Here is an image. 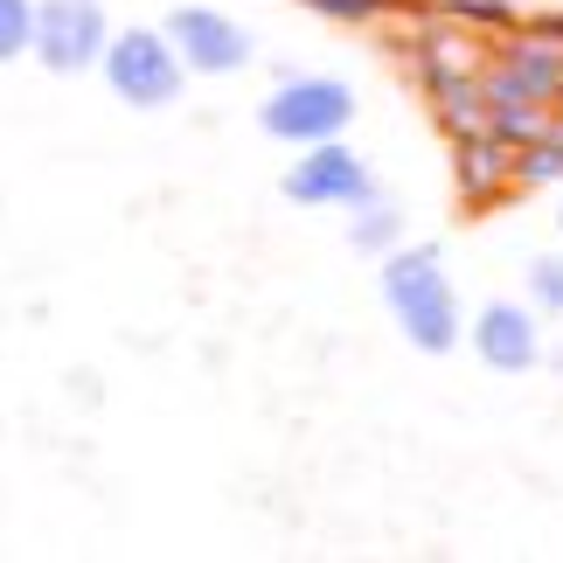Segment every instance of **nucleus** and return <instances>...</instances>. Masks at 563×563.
<instances>
[{
    "instance_id": "nucleus-1",
    "label": "nucleus",
    "mask_w": 563,
    "mask_h": 563,
    "mask_svg": "<svg viewBox=\"0 0 563 563\" xmlns=\"http://www.w3.org/2000/svg\"><path fill=\"white\" fill-rule=\"evenodd\" d=\"M383 307L404 328V341L418 355H452L460 349V292H452V272L439 244H397L383 251Z\"/></svg>"
},
{
    "instance_id": "nucleus-2",
    "label": "nucleus",
    "mask_w": 563,
    "mask_h": 563,
    "mask_svg": "<svg viewBox=\"0 0 563 563\" xmlns=\"http://www.w3.org/2000/svg\"><path fill=\"white\" fill-rule=\"evenodd\" d=\"M104 84H112V98H125L133 112H161V104H175L181 98V84H188V63L181 49L167 42V29H125L104 42Z\"/></svg>"
},
{
    "instance_id": "nucleus-3",
    "label": "nucleus",
    "mask_w": 563,
    "mask_h": 563,
    "mask_svg": "<svg viewBox=\"0 0 563 563\" xmlns=\"http://www.w3.org/2000/svg\"><path fill=\"white\" fill-rule=\"evenodd\" d=\"M355 119V91L341 77H286L278 91L257 104V125L286 146H320V140H341Z\"/></svg>"
},
{
    "instance_id": "nucleus-4",
    "label": "nucleus",
    "mask_w": 563,
    "mask_h": 563,
    "mask_svg": "<svg viewBox=\"0 0 563 563\" xmlns=\"http://www.w3.org/2000/svg\"><path fill=\"white\" fill-rule=\"evenodd\" d=\"M104 42H112V21H104L98 0H35V63L56 77H77V70H98L104 63Z\"/></svg>"
},
{
    "instance_id": "nucleus-5",
    "label": "nucleus",
    "mask_w": 563,
    "mask_h": 563,
    "mask_svg": "<svg viewBox=\"0 0 563 563\" xmlns=\"http://www.w3.org/2000/svg\"><path fill=\"white\" fill-rule=\"evenodd\" d=\"M286 195L307 209H355L376 195V175L355 146L341 140H320V146H299V161L286 167Z\"/></svg>"
},
{
    "instance_id": "nucleus-6",
    "label": "nucleus",
    "mask_w": 563,
    "mask_h": 563,
    "mask_svg": "<svg viewBox=\"0 0 563 563\" xmlns=\"http://www.w3.org/2000/svg\"><path fill=\"white\" fill-rule=\"evenodd\" d=\"M167 42L181 49L188 77H230L251 63V29L216 8H175L167 14Z\"/></svg>"
},
{
    "instance_id": "nucleus-7",
    "label": "nucleus",
    "mask_w": 563,
    "mask_h": 563,
    "mask_svg": "<svg viewBox=\"0 0 563 563\" xmlns=\"http://www.w3.org/2000/svg\"><path fill=\"white\" fill-rule=\"evenodd\" d=\"M536 320H543L536 307L494 299V307L473 313L466 341H473V355H481L494 376H522V369H536V362H543V328H536Z\"/></svg>"
},
{
    "instance_id": "nucleus-8",
    "label": "nucleus",
    "mask_w": 563,
    "mask_h": 563,
    "mask_svg": "<svg viewBox=\"0 0 563 563\" xmlns=\"http://www.w3.org/2000/svg\"><path fill=\"white\" fill-rule=\"evenodd\" d=\"M397 236H404V216L397 209H389V202H376V195H369V202H355V223H349V244L355 251H397Z\"/></svg>"
},
{
    "instance_id": "nucleus-9",
    "label": "nucleus",
    "mask_w": 563,
    "mask_h": 563,
    "mask_svg": "<svg viewBox=\"0 0 563 563\" xmlns=\"http://www.w3.org/2000/svg\"><path fill=\"white\" fill-rule=\"evenodd\" d=\"M35 49V0H0V63Z\"/></svg>"
},
{
    "instance_id": "nucleus-10",
    "label": "nucleus",
    "mask_w": 563,
    "mask_h": 563,
    "mask_svg": "<svg viewBox=\"0 0 563 563\" xmlns=\"http://www.w3.org/2000/svg\"><path fill=\"white\" fill-rule=\"evenodd\" d=\"M501 146H508V140H473V146H466V188H473V195L494 188L501 175H515V161L501 154Z\"/></svg>"
},
{
    "instance_id": "nucleus-11",
    "label": "nucleus",
    "mask_w": 563,
    "mask_h": 563,
    "mask_svg": "<svg viewBox=\"0 0 563 563\" xmlns=\"http://www.w3.org/2000/svg\"><path fill=\"white\" fill-rule=\"evenodd\" d=\"M529 307L536 313H563V257H536L529 265Z\"/></svg>"
},
{
    "instance_id": "nucleus-12",
    "label": "nucleus",
    "mask_w": 563,
    "mask_h": 563,
    "mask_svg": "<svg viewBox=\"0 0 563 563\" xmlns=\"http://www.w3.org/2000/svg\"><path fill=\"white\" fill-rule=\"evenodd\" d=\"M515 181H563V140H529L515 161Z\"/></svg>"
},
{
    "instance_id": "nucleus-13",
    "label": "nucleus",
    "mask_w": 563,
    "mask_h": 563,
    "mask_svg": "<svg viewBox=\"0 0 563 563\" xmlns=\"http://www.w3.org/2000/svg\"><path fill=\"white\" fill-rule=\"evenodd\" d=\"M460 21H481V29H501V21H515V8L508 0H445Z\"/></svg>"
},
{
    "instance_id": "nucleus-14",
    "label": "nucleus",
    "mask_w": 563,
    "mask_h": 563,
    "mask_svg": "<svg viewBox=\"0 0 563 563\" xmlns=\"http://www.w3.org/2000/svg\"><path fill=\"white\" fill-rule=\"evenodd\" d=\"M313 14H328V21H376L389 0H307Z\"/></svg>"
},
{
    "instance_id": "nucleus-15",
    "label": "nucleus",
    "mask_w": 563,
    "mask_h": 563,
    "mask_svg": "<svg viewBox=\"0 0 563 563\" xmlns=\"http://www.w3.org/2000/svg\"><path fill=\"white\" fill-rule=\"evenodd\" d=\"M536 35H543V42H563V14H543V21H536Z\"/></svg>"
},
{
    "instance_id": "nucleus-16",
    "label": "nucleus",
    "mask_w": 563,
    "mask_h": 563,
    "mask_svg": "<svg viewBox=\"0 0 563 563\" xmlns=\"http://www.w3.org/2000/svg\"><path fill=\"white\" fill-rule=\"evenodd\" d=\"M556 230H563V209H556Z\"/></svg>"
}]
</instances>
